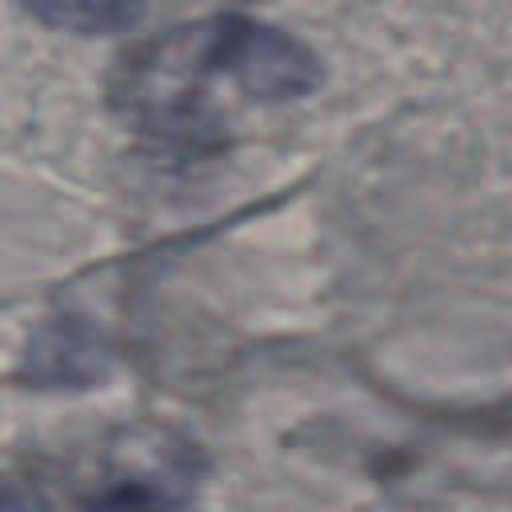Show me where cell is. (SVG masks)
Returning a JSON list of instances; mask_svg holds the SVG:
<instances>
[{"label": "cell", "mask_w": 512, "mask_h": 512, "mask_svg": "<svg viewBox=\"0 0 512 512\" xmlns=\"http://www.w3.org/2000/svg\"><path fill=\"white\" fill-rule=\"evenodd\" d=\"M152 52L172 68L228 80L264 104L300 100L324 80L320 56L300 36L252 16H212L204 24L176 28Z\"/></svg>", "instance_id": "1"}, {"label": "cell", "mask_w": 512, "mask_h": 512, "mask_svg": "<svg viewBox=\"0 0 512 512\" xmlns=\"http://www.w3.org/2000/svg\"><path fill=\"white\" fill-rule=\"evenodd\" d=\"M104 364H108L104 340L80 316H60L48 328H40L28 356L32 376L44 384H88L104 376Z\"/></svg>", "instance_id": "2"}, {"label": "cell", "mask_w": 512, "mask_h": 512, "mask_svg": "<svg viewBox=\"0 0 512 512\" xmlns=\"http://www.w3.org/2000/svg\"><path fill=\"white\" fill-rule=\"evenodd\" d=\"M188 488V468L180 460L156 464L148 472H120L100 496L92 500V512H176Z\"/></svg>", "instance_id": "3"}, {"label": "cell", "mask_w": 512, "mask_h": 512, "mask_svg": "<svg viewBox=\"0 0 512 512\" xmlns=\"http://www.w3.org/2000/svg\"><path fill=\"white\" fill-rule=\"evenodd\" d=\"M40 24L76 32V36H108L140 24L144 0H20Z\"/></svg>", "instance_id": "4"}]
</instances>
